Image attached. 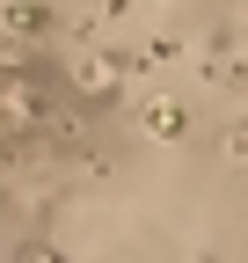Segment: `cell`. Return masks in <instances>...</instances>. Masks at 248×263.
Wrapping results in <instances>:
<instances>
[{
	"label": "cell",
	"instance_id": "cell-1",
	"mask_svg": "<svg viewBox=\"0 0 248 263\" xmlns=\"http://www.w3.org/2000/svg\"><path fill=\"white\" fill-rule=\"evenodd\" d=\"M37 124H44L37 88H29V81H8V88H0V132H37Z\"/></svg>",
	"mask_w": 248,
	"mask_h": 263
},
{
	"label": "cell",
	"instance_id": "cell-2",
	"mask_svg": "<svg viewBox=\"0 0 248 263\" xmlns=\"http://www.w3.org/2000/svg\"><path fill=\"white\" fill-rule=\"evenodd\" d=\"M117 81H124L117 59H80V66H73V88H80V95H117Z\"/></svg>",
	"mask_w": 248,
	"mask_h": 263
},
{
	"label": "cell",
	"instance_id": "cell-3",
	"mask_svg": "<svg viewBox=\"0 0 248 263\" xmlns=\"http://www.w3.org/2000/svg\"><path fill=\"white\" fill-rule=\"evenodd\" d=\"M51 15H44V0H8V8H0V29H15V37H37Z\"/></svg>",
	"mask_w": 248,
	"mask_h": 263
},
{
	"label": "cell",
	"instance_id": "cell-4",
	"mask_svg": "<svg viewBox=\"0 0 248 263\" xmlns=\"http://www.w3.org/2000/svg\"><path fill=\"white\" fill-rule=\"evenodd\" d=\"M146 132H153V139H182V110L175 103H153L146 110Z\"/></svg>",
	"mask_w": 248,
	"mask_h": 263
},
{
	"label": "cell",
	"instance_id": "cell-5",
	"mask_svg": "<svg viewBox=\"0 0 248 263\" xmlns=\"http://www.w3.org/2000/svg\"><path fill=\"white\" fill-rule=\"evenodd\" d=\"M234 161H248V124H241V132H234Z\"/></svg>",
	"mask_w": 248,
	"mask_h": 263
}]
</instances>
